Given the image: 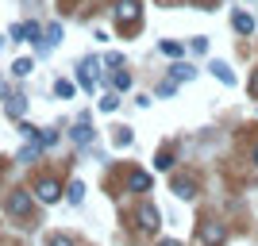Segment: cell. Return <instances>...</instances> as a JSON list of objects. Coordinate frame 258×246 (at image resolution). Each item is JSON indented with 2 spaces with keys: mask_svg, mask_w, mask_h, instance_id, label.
I'll use <instances>...</instances> for the list:
<instances>
[{
  "mask_svg": "<svg viewBox=\"0 0 258 246\" xmlns=\"http://www.w3.org/2000/svg\"><path fill=\"white\" fill-rule=\"evenodd\" d=\"M224 238H227L224 223H205L201 231H197V242H201V246H220Z\"/></svg>",
  "mask_w": 258,
  "mask_h": 246,
  "instance_id": "cell-1",
  "label": "cell"
},
{
  "mask_svg": "<svg viewBox=\"0 0 258 246\" xmlns=\"http://www.w3.org/2000/svg\"><path fill=\"white\" fill-rule=\"evenodd\" d=\"M116 20L127 27V23H135L139 20V0H119L116 4Z\"/></svg>",
  "mask_w": 258,
  "mask_h": 246,
  "instance_id": "cell-2",
  "label": "cell"
},
{
  "mask_svg": "<svg viewBox=\"0 0 258 246\" xmlns=\"http://www.w3.org/2000/svg\"><path fill=\"white\" fill-rule=\"evenodd\" d=\"M4 208H8L12 215H27V212H31V196H27V193H12Z\"/></svg>",
  "mask_w": 258,
  "mask_h": 246,
  "instance_id": "cell-3",
  "label": "cell"
},
{
  "mask_svg": "<svg viewBox=\"0 0 258 246\" xmlns=\"http://www.w3.org/2000/svg\"><path fill=\"white\" fill-rule=\"evenodd\" d=\"M58 196H62V189H58V181H54V177L39 181V200H43V204H54Z\"/></svg>",
  "mask_w": 258,
  "mask_h": 246,
  "instance_id": "cell-4",
  "label": "cell"
},
{
  "mask_svg": "<svg viewBox=\"0 0 258 246\" xmlns=\"http://www.w3.org/2000/svg\"><path fill=\"white\" fill-rule=\"evenodd\" d=\"M77 77H81V89H93V85H97V58H89V62L77 69Z\"/></svg>",
  "mask_w": 258,
  "mask_h": 246,
  "instance_id": "cell-5",
  "label": "cell"
},
{
  "mask_svg": "<svg viewBox=\"0 0 258 246\" xmlns=\"http://www.w3.org/2000/svg\"><path fill=\"white\" fill-rule=\"evenodd\" d=\"M74 142H77V146H89V142H93V127H89V119H77V127H74Z\"/></svg>",
  "mask_w": 258,
  "mask_h": 246,
  "instance_id": "cell-6",
  "label": "cell"
},
{
  "mask_svg": "<svg viewBox=\"0 0 258 246\" xmlns=\"http://www.w3.org/2000/svg\"><path fill=\"white\" fill-rule=\"evenodd\" d=\"M139 227H143V231H158V212H154L151 204L139 208Z\"/></svg>",
  "mask_w": 258,
  "mask_h": 246,
  "instance_id": "cell-7",
  "label": "cell"
},
{
  "mask_svg": "<svg viewBox=\"0 0 258 246\" xmlns=\"http://www.w3.org/2000/svg\"><path fill=\"white\" fill-rule=\"evenodd\" d=\"M39 35V23H16L12 27V39H35Z\"/></svg>",
  "mask_w": 258,
  "mask_h": 246,
  "instance_id": "cell-8",
  "label": "cell"
},
{
  "mask_svg": "<svg viewBox=\"0 0 258 246\" xmlns=\"http://www.w3.org/2000/svg\"><path fill=\"white\" fill-rule=\"evenodd\" d=\"M173 193H177V196H185V200H189V196L197 193V185L189 181V177H173Z\"/></svg>",
  "mask_w": 258,
  "mask_h": 246,
  "instance_id": "cell-9",
  "label": "cell"
},
{
  "mask_svg": "<svg viewBox=\"0 0 258 246\" xmlns=\"http://www.w3.org/2000/svg\"><path fill=\"white\" fill-rule=\"evenodd\" d=\"M208 69H212V73H216V81H224V85H231V81H235V73H231V69H227L224 62H212Z\"/></svg>",
  "mask_w": 258,
  "mask_h": 246,
  "instance_id": "cell-10",
  "label": "cell"
},
{
  "mask_svg": "<svg viewBox=\"0 0 258 246\" xmlns=\"http://www.w3.org/2000/svg\"><path fill=\"white\" fill-rule=\"evenodd\" d=\"M235 31L239 35H250V31H254V20H250L247 12H239V16H235Z\"/></svg>",
  "mask_w": 258,
  "mask_h": 246,
  "instance_id": "cell-11",
  "label": "cell"
},
{
  "mask_svg": "<svg viewBox=\"0 0 258 246\" xmlns=\"http://www.w3.org/2000/svg\"><path fill=\"white\" fill-rule=\"evenodd\" d=\"M131 189H135V193H147V189H151V177H147V173H131Z\"/></svg>",
  "mask_w": 258,
  "mask_h": 246,
  "instance_id": "cell-12",
  "label": "cell"
},
{
  "mask_svg": "<svg viewBox=\"0 0 258 246\" xmlns=\"http://www.w3.org/2000/svg\"><path fill=\"white\" fill-rule=\"evenodd\" d=\"M23 108H27V104H23V97H8V116H12V119H20Z\"/></svg>",
  "mask_w": 258,
  "mask_h": 246,
  "instance_id": "cell-13",
  "label": "cell"
},
{
  "mask_svg": "<svg viewBox=\"0 0 258 246\" xmlns=\"http://www.w3.org/2000/svg\"><path fill=\"white\" fill-rule=\"evenodd\" d=\"M12 73H16V77H27V73H31V58H20V62L12 65Z\"/></svg>",
  "mask_w": 258,
  "mask_h": 246,
  "instance_id": "cell-14",
  "label": "cell"
},
{
  "mask_svg": "<svg viewBox=\"0 0 258 246\" xmlns=\"http://www.w3.org/2000/svg\"><path fill=\"white\" fill-rule=\"evenodd\" d=\"M81 196H85V185L74 181V185H70V204H81Z\"/></svg>",
  "mask_w": 258,
  "mask_h": 246,
  "instance_id": "cell-15",
  "label": "cell"
},
{
  "mask_svg": "<svg viewBox=\"0 0 258 246\" xmlns=\"http://www.w3.org/2000/svg\"><path fill=\"white\" fill-rule=\"evenodd\" d=\"M116 108H119V97H116V93H108V97L100 100V112H116Z\"/></svg>",
  "mask_w": 258,
  "mask_h": 246,
  "instance_id": "cell-16",
  "label": "cell"
},
{
  "mask_svg": "<svg viewBox=\"0 0 258 246\" xmlns=\"http://www.w3.org/2000/svg\"><path fill=\"white\" fill-rule=\"evenodd\" d=\"M173 77H177V81H189V77H193V65H173Z\"/></svg>",
  "mask_w": 258,
  "mask_h": 246,
  "instance_id": "cell-17",
  "label": "cell"
},
{
  "mask_svg": "<svg viewBox=\"0 0 258 246\" xmlns=\"http://www.w3.org/2000/svg\"><path fill=\"white\" fill-rule=\"evenodd\" d=\"M58 39H62V27H58V23H50V31H46V46H54Z\"/></svg>",
  "mask_w": 258,
  "mask_h": 246,
  "instance_id": "cell-18",
  "label": "cell"
},
{
  "mask_svg": "<svg viewBox=\"0 0 258 246\" xmlns=\"http://www.w3.org/2000/svg\"><path fill=\"white\" fill-rule=\"evenodd\" d=\"M54 93H58V97H74V85H70V81H58V85H54Z\"/></svg>",
  "mask_w": 258,
  "mask_h": 246,
  "instance_id": "cell-19",
  "label": "cell"
},
{
  "mask_svg": "<svg viewBox=\"0 0 258 246\" xmlns=\"http://www.w3.org/2000/svg\"><path fill=\"white\" fill-rule=\"evenodd\" d=\"M162 54H170V58H177V54H181V46H177V43H170V39H166V43H162Z\"/></svg>",
  "mask_w": 258,
  "mask_h": 246,
  "instance_id": "cell-20",
  "label": "cell"
},
{
  "mask_svg": "<svg viewBox=\"0 0 258 246\" xmlns=\"http://www.w3.org/2000/svg\"><path fill=\"white\" fill-rule=\"evenodd\" d=\"M173 93H177V85H173V81H162V89H158V97H173Z\"/></svg>",
  "mask_w": 258,
  "mask_h": 246,
  "instance_id": "cell-21",
  "label": "cell"
},
{
  "mask_svg": "<svg viewBox=\"0 0 258 246\" xmlns=\"http://www.w3.org/2000/svg\"><path fill=\"white\" fill-rule=\"evenodd\" d=\"M50 246H74V238H70V235H54Z\"/></svg>",
  "mask_w": 258,
  "mask_h": 246,
  "instance_id": "cell-22",
  "label": "cell"
},
{
  "mask_svg": "<svg viewBox=\"0 0 258 246\" xmlns=\"http://www.w3.org/2000/svg\"><path fill=\"white\" fill-rule=\"evenodd\" d=\"M250 93H254V97H258V73H254V81H250Z\"/></svg>",
  "mask_w": 258,
  "mask_h": 246,
  "instance_id": "cell-23",
  "label": "cell"
},
{
  "mask_svg": "<svg viewBox=\"0 0 258 246\" xmlns=\"http://www.w3.org/2000/svg\"><path fill=\"white\" fill-rule=\"evenodd\" d=\"M162 246H181V242H173V238H166V242H162Z\"/></svg>",
  "mask_w": 258,
  "mask_h": 246,
  "instance_id": "cell-24",
  "label": "cell"
},
{
  "mask_svg": "<svg viewBox=\"0 0 258 246\" xmlns=\"http://www.w3.org/2000/svg\"><path fill=\"white\" fill-rule=\"evenodd\" d=\"M254 161H258V150H254Z\"/></svg>",
  "mask_w": 258,
  "mask_h": 246,
  "instance_id": "cell-25",
  "label": "cell"
}]
</instances>
